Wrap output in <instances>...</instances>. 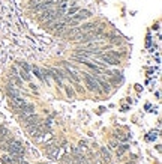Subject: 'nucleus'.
Here are the masks:
<instances>
[{"mask_svg":"<svg viewBox=\"0 0 162 164\" xmlns=\"http://www.w3.org/2000/svg\"><path fill=\"white\" fill-rule=\"evenodd\" d=\"M6 152H9L11 155H15V157H24V146L21 141L15 140V139H12V141L8 144V149H6Z\"/></svg>","mask_w":162,"mask_h":164,"instance_id":"f257e3e1","label":"nucleus"},{"mask_svg":"<svg viewBox=\"0 0 162 164\" xmlns=\"http://www.w3.org/2000/svg\"><path fill=\"white\" fill-rule=\"evenodd\" d=\"M84 81H86V84H87V89H89V91H92V92H101L99 84H98V81L95 80V77L89 75V74H84Z\"/></svg>","mask_w":162,"mask_h":164,"instance_id":"f03ea898","label":"nucleus"},{"mask_svg":"<svg viewBox=\"0 0 162 164\" xmlns=\"http://www.w3.org/2000/svg\"><path fill=\"white\" fill-rule=\"evenodd\" d=\"M23 117V122L26 127H30V125H38V123H41V119L39 116H36L35 113H32V115H24Z\"/></svg>","mask_w":162,"mask_h":164,"instance_id":"7ed1b4c3","label":"nucleus"},{"mask_svg":"<svg viewBox=\"0 0 162 164\" xmlns=\"http://www.w3.org/2000/svg\"><path fill=\"white\" fill-rule=\"evenodd\" d=\"M45 152L48 154V157H50V158L56 160V157H57V155H59V152H60V148H59V146H56V144H47Z\"/></svg>","mask_w":162,"mask_h":164,"instance_id":"20e7f679","label":"nucleus"},{"mask_svg":"<svg viewBox=\"0 0 162 164\" xmlns=\"http://www.w3.org/2000/svg\"><path fill=\"white\" fill-rule=\"evenodd\" d=\"M101 57H102V60H105V63H108V65H119V63H120V59L116 57V56H113L111 53L101 54Z\"/></svg>","mask_w":162,"mask_h":164,"instance_id":"39448f33","label":"nucleus"},{"mask_svg":"<svg viewBox=\"0 0 162 164\" xmlns=\"http://www.w3.org/2000/svg\"><path fill=\"white\" fill-rule=\"evenodd\" d=\"M89 17H92V14H90V11H86V9H83V11H78V14H74L72 15V18L75 20V21H83V20H86V18H89Z\"/></svg>","mask_w":162,"mask_h":164,"instance_id":"423d86ee","label":"nucleus"},{"mask_svg":"<svg viewBox=\"0 0 162 164\" xmlns=\"http://www.w3.org/2000/svg\"><path fill=\"white\" fill-rule=\"evenodd\" d=\"M17 112H18L21 116H24V115H32V113H35V107H33L32 104H26V102H24Z\"/></svg>","mask_w":162,"mask_h":164,"instance_id":"0eeeda50","label":"nucleus"},{"mask_svg":"<svg viewBox=\"0 0 162 164\" xmlns=\"http://www.w3.org/2000/svg\"><path fill=\"white\" fill-rule=\"evenodd\" d=\"M95 80L98 81V84H99V86H102V92L108 94V92L111 91V87H110V83H108V81H105V80H102V78H99V77H96Z\"/></svg>","mask_w":162,"mask_h":164,"instance_id":"6e6552de","label":"nucleus"},{"mask_svg":"<svg viewBox=\"0 0 162 164\" xmlns=\"http://www.w3.org/2000/svg\"><path fill=\"white\" fill-rule=\"evenodd\" d=\"M101 157H102V160H104L105 163H110V158H111V157H110V152H108L105 148L101 149Z\"/></svg>","mask_w":162,"mask_h":164,"instance_id":"1a4fd4ad","label":"nucleus"},{"mask_svg":"<svg viewBox=\"0 0 162 164\" xmlns=\"http://www.w3.org/2000/svg\"><path fill=\"white\" fill-rule=\"evenodd\" d=\"M80 29H81L83 32H86V30H93V29H96V24L95 23H86V24H83Z\"/></svg>","mask_w":162,"mask_h":164,"instance_id":"9d476101","label":"nucleus"},{"mask_svg":"<svg viewBox=\"0 0 162 164\" xmlns=\"http://www.w3.org/2000/svg\"><path fill=\"white\" fill-rule=\"evenodd\" d=\"M78 11H80V8H78V6H72V8H68V9H66V15H68V17H72V15H74L75 12H78Z\"/></svg>","mask_w":162,"mask_h":164,"instance_id":"9b49d317","label":"nucleus"},{"mask_svg":"<svg viewBox=\"0 0 162 164\" xmlns=\"http://www.w3.org/2000/svg\"><path fill=\"white\" fill-rule=\"evenodd\" d=\"M20 77H21L23 80H26V81H29V80H30V75H29L27 70H21V71H20Z\"/></svg>","mask_w":162,"mask_h":164,"instance_id":"f8f14e48","label":"nucleus"},{"mask_svg":"<svg viewBox=\"0 0 162 164\" xmlns=\"http://www.w3.org/2000/svg\"><path fill=\"white\" fill-rule=\"evenodd\" d=\"M62 163L63 164H72V155H65L62 158Z\"/></svg>","mask_w":162,"mask_h":164,"instance_id":"ddd939ff","label":"nucleus"},{"mask_svg":"<svg viewBox=\"0 0 162 164\" xmlns=\"http://www.w3.org/2000/svg\"><path fill=\"white\" fill-rule=\"evenodd\" d=\"M11 78H12V81H14V83H15L17 86H20V84L23 83V81H21V80H20V78H18L17 75H11Z\"/></svg>","mask_w":162,"mask_h":164,"instance_id":"4468645a","label":"nucleus"},{"mask_svg":"<svg viewBox=\"0 0 162 164\" xmlns=\"http://www.w3.org/2000/svg\"><path fill=\"white\" fill-rule=\"evenodd\" d=\"M41 2H44V0H30V6H32V8H35V6H36V5H39Z\"/></svg>","mask_w":162,"mask_h":164,"instance_id":"2eb2a0df","label":"nucleus"},{"mask_svg":"<svg viewBox=\"0 0 162 164\" xmlns=\"http://www.w3.org/2000/svg\"><path fill=\"white\" fill-rule=\"evenodd\" d=\"M111 41H113V44H120V41H122V39H120L119 36H113V39H111Z\"/></svg>","mask_w":162,"mask_h":164,"instance_id":"dca6fc26","label":"nucleus"},{"mask_svg":"<svg viewBox=\"0 0 162 164\" xmlns=\"http://www.w3.org/2000/svg\"><path fill=\"white\" fill-rule=\"evenodd\" d=\"M66 94H68L69 98H72V96H74V91H72V89H66Z\"/></svg>","mask_w":162,"mask_h":164,"instance_id":"f3484780","label":"nucleus"},{"mask_svg":"<svg viewBox=\"0 0 162 164\" xmlns=\"http://www.w3.org/2000/svg\"><path fill=\"white\" fill-rule=\"evenodd\" d=\"M80 148H87V141H81L80 143Z\"/></svg>","mask_w":162,"mask_h":164,"instance_id":"a211bd4d","label":"nucleus"}]
</instances>
